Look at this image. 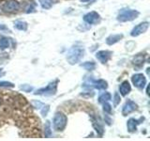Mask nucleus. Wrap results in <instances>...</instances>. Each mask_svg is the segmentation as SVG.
<instances>
[{"label":"nucleus","mask_w":150,"mask_h":141,"mask_svg":"<svg viewBox=\"0 0 150 141\" xmlns=\"http://www.w3.org/2000/svg\"><path fill=\"white\" fill-rule=\"evenodd\" d=\"M120 102V96L118 95V93H115V98H114V103H115V105H118V103Z\"/></svg>","instance_id":"obj_28"},{"label":"nucleus","mask_w":150,"mask_h":141,"mask_svg":"<svg viewBox=\"0 0 150 141\" xmlns=\"http://www.w3.org/2000/svg\"><path fill=\"white\" fill-rule=\"evenodd\" d=\"M16 127L23 137H41L40 120L26 99L17 94L14 100L0 108V136L1 131Z\"/></svg>","instance_id":"obj_1"},{"label":"nucleus","mask_w":150,"mask_h":141,"mask_svg":"<svg viewBox=\"0 0 150 141\" xmlns=\"http://www.w3.org/2000/svg\"><path fill=\"white\" fill-rule=\"evenodd\" d=\"M144 120V118H141L139 120H136V119H129L128 120V123H127V128H128V131L129 133H134L137 130V125L140 124L141 122Z\"/></svg>","instance_id":"obj_11"},{"label":"nucleus","mask_w":150,"mask_h":141,"mask_svg":"<svg viewBox=\"0 0 150 141\" xmlns=\"http://www.w3.org/2000/svg\"><path fill=\"white\" fill-rule=\"evenodd\" d=\"M68 118L66 115L62 113H56L54 118V128L55 131L60 132L65 129V127L67 126Z\"/></svg>","instance_id":"obj_4"},{"label":"nucleus","mask_w":150,"mask_h":141,"mask_svg":"<svg viewBox=\"0 0 150 141\" xmlns=\"http://www.w3.org/2000/svg\"><path fill=\"white\" fill-rule=\"evenodd\" d=\"M122 38H123V35L122 34H115V35H111L107 38V40H106V42H107V44H109V45H112V44H115L116 43L117 41H119Z\"/></svg>","instance_id":"obj_17"},{"label":"nucleus","mask_w":150,"mask_h":141,"mask_svg":"<svg viewBox=\"0 0 150 141\" xmlns=\"http://www.w3.org/2000/svg\"><path fill=\"white\" fill-rule=\"evenodd\" d=\"M82 67L83 69H86L87 70H93L94 69L96 68V64L93 62V61H86L82 64Z\"/></svg>","instance_id":"obj_21"},{"label":"nucleus","mask_w":150,"mask_h":141,"mask_svg":"<svg viewBox=\"0 0 150 141\" xmlns=\"http://www.w3.org/2000/svg\"><path fill=\"white\" fill-rule=\"evenodd\" d=\"M82 2H83V3H86V2H90V1H92V0H81Z\"/></svg>","instance_id":"obj_29"},{"label":"nucleus","mask_w":150,"mask_h":141,"mask_svg":"<svg viewBox=\"0 0 150 141\" xmlns=\"http://www.w3.org/2000/svg\"><path fill=\"white\" fill-rule=\"evenodd\" d=\"M21 89H23V90L25 92H30L33 88H32V87L28 86V85H23V86H21Z\"/></svg>","instance_id":"obj_27"},{"label":"nucleus","mask_w":150,"mask_h":141,"mask_svg":"<svg viewBox=\"0 0 150 141\" xmlns=\"http://www.w3.org/2000/svg\"><path fill=\"white\" fill-rule=\"evenodd\" d=\"M111 98H112L111 94L109 92H105L98 97V102H100V103H103L104 102H108L109 100H111Z\"/></svg>","instance_id":"obj_22"},{"label":"nucleus","mask_w":150,"mask_h":141,"mask_svg":"<svg viewBox=\"0 0 150 141\" xmlns=\"http://www.w3.org/2000/svg\"><path fill=\"white\" fill-rule=\"evenodd\" d=\"M137 109V105L131 100H128L123 105V108H122V115L123 116H127L132 113L133 111H135Z\"/></svg>","instance_id":"obj_9"},{"label":"nucleus","mask_w":150,"mask_h":141,"mask_svg":"<svg viewBox=\"0 0 150 141\" xmlns=\"http://www.w3.org/2000/svg\"><path fill=\"white\" fill-rule=\"evenodd\" d=\"M89 82V87H94L95 88H98V89H105L107 88L108 85H107V82L104 81V80H93V79H89L88 80Z\"/></svg>","instance_id":"obj_12"},{"label":"nucleus","mask_w":150,"mask_h":141,"mask_svg":"<svg viewBox=\"0 0 150 141\" xmlns=\"http://www.w3.org/2000/svg\"><path fill=\"white\" fill-rule=\"evenodd\" d=\"M14 85L11 82H6V81H1L0 82V88H13Z\"/></svg>","instance_id":"obj_26"},{"label":"nucleus","mask_w":150,"mask_h":141,"mask_svg":"<svg viewBox=\"0 0 150 141\" xmlns=\"http://www.w3.org/2000/svg\"><path fill=\"white\" fill-rule=\"evenodd\" d=\"M103 110H104L105 113H109V114L112 112V107H111V105L107 102L103 103Z\"/></svg>","instance_id":"obj_25"},{"label":"nucleus","mask_w":150,"mask_h":141,"mask_svg":"<svg viewBox=\"0 0 150 141\" xmlns=\"http://www.w3.org/2000/svg\"><path fill=\"white\" fill-rule=\"evenodd\" d=\"M130 85L128 81H124V82H122L121 85L119 86V91L121 93V95H123V96H126V95H128V94L130 92Z\"/></svg>","instance_id":"obj_15"},{"label":"nucleus","mask_w":150,"mask_h":141,"mask_svg":"<svg viewBox=\"0 0 150 141\" xmlns=\"http://www.w3.org/2000/svg\"><path fill=\"white\" fill-rule=\"evenodd\" d=\"M32 105H34V107H36L37 109L40 110V113L42 116H46L47 113L49 111V105H44L40 102H37V101H33Z\"/></svg>","instance_id":"obj_14"},{"label":"nucleus","mask_w":150,"mask_h":141,"mask_svg":"<svg viewBox=\"0 0 150 141\" xmlns=\"http://www.w3.org/2000/svg\"><path fill=\"white\" fill-rule=\"evenodd\" d=\"M148 26H149V23L148 22H144V23H141L139 24L138 26H136L132 30H131L130 35L132 37H137L141 34H143L145 31L148 29Z\"/></svg>","instance_id":"obj_8"},{"label":"nucleus","mask_w":150,"mask_h":141,"mask_svg":"<svg viewBox=\"0 0 150 141\" xmlns=\"http://www.w3.org/2000/svg\"><path fill=\"white\" fill-rule=\"evenodd\" d=\"M14 27L17 28L19 30H23V31H25L27 29V24L23 21H20L18 20L14 23Z\"/></svg>","instance_id":"obj_18"},{"label":"nucleus","mask_w":150,"mask_h":141,"mask_svg":"<svg viewBox=\"0 0 150 141\" xmlns=\"http://www.w3.org/2000/svg\"><path fill=\"white\" fill-rule=\"evenodd\" d=\"M111 56H112V52L107 51V50H103V51L98 52L96 54V58L100 60L101 63L104 64L111 58Z\"/></svg>","instance_id":"obj_13"},{"label":"nucleus","mask_w":150,"mask_h":141,"mask_svg":"<svg viewBox=\"0 0 150 141\" xmlns=\"http://www.w3.org/2000/svg\"><path fill=\"white\" fill-rule=\"evenodd\" d=\"M1 70H2V69H0V75H1V74H2V73H1Z\"/></svg>","instance_id":"obj_30"},{"label":"nucleus","mask_w":150,"mask_h":141,"mask_svg":"<svg viewBox=\"0 0 150 141\" xmlns=\"http://www.w3.org/2000/svg\"><path fill=\"white\" fill-rule=\"evenodd\" d=\"M144 62V58L142 55H138L137 56H135L133 59V64L137 67H142Z\"/></svg>","instance_id":"obj_19"},{"label":"nucleus","mask_w":150,"mask_h":141,"mask_svg":"<svg viewBox=\"0 0 150 141\" xmlns=\"http://www.w3.org/2000/svg\"><path fill=\"white\" fill-rule=\"evenodd\" d=\"M84 54V49L82 46H73L71 47L67 54V59L69 64H76L83 58Z\"/></svg>","instance_id":"obj_2"},{"label":"nucleus","mask_w":150,"mask_h":141,"mask_svg":"<svg viewBox=\"0 0 150 141\" xmlns=\"http://www.w3.org/2000/svg\"><path fill=\"white\" fill-rule=\"evenodd\" d=\"M131 80H132L134 86L140 89H143L145 87V85H146V79H145L144 75L142 73H137L132 75Z\"/></svg>","instance_id":"obj_7"},{"label":"nucleus","mask_w":150,"mask_h":141,"mask_svg":"<svg viewBox=\"0 0 150 141\" xmlns=\"http://www.w3.org/2000/svg\"><path fill=\"white\" fill-rule=\"evenodd\" d=\"M91 120H92V125H93V127L97 131V133L98 134V135L101 136L103 135V132H104V131H103V127L101 126L100 122L98 121L97 119H95L94 117H91Z\"/></svg>","instance_id":"obj_16"},{"label":"nucleus","mask_w":150,"mask_h":141,"mask_svg":"<svg viewBox=\"0 0 150 141\" xmlns=\"http://www.w3.org/2000/svg\"><path fill=\"white\" fill-rule=\"evenodd\" d=\"M1 9L5 12H8V13L16 12L20 9V4L16 0H7V1H5L1 5Z\"/></svg>","instance_id":"obj_6"},{"label":"nucleus","mask_w":150,"mask_h":141,"mask_svg":"<svg viewBox=\"0 0 150 141\" xmlns=\"http://www.w3.org/2000/svg\"><path fill=\"white\" fill-rule=\"evenodd\" d=\"M9 46V39L6 37H3L0 39V49L1 50H5L7 49Z\"/></svg>","instance_id":"obj_20"},{"label":"nucleus","mask_w":150,"mask_h":141,"mask_svg":"<svg viewBox=\"0 0 150 141\" xmlns=\"http://www.w3.org/2000/svg\"><path fill=\"white\" fill-rule=\"evenodd\" d=\"M57 83H58L57 80L52 82L46 88L39 89V90H37L34 94H36V95H43V96L54 95L55 92H56V88H57Z\"/></svg>","instance_id":"obj_5"},{"label":"nucleus","mask_w":150,"mask_h":141,"mask_svg":"<svg viewBox=\"0 0 150 141\" xmlns=\"http://www.w3.org/2000/svg\"><path fill=\"white\" fill-rule=\"evenodd\" d=\"M40 5L43 9H50L54 3V0H40Z\"/></svg>","instance_id":"obj_23"},{"label":"nucleus","mask_w":150,"mask_h":141,"mask_svg":"<svg viewBox=\"0 0 150 141\" xmlns=\"http://www.w3.org/2000/svg\"><path fill=\"white\" fill-rule=\"evenodd\" d=\"M83 20L87 24H89V25H94V24L98 23V20H100V14L96 11H90L84 15Z\"/></svg>","instance_id":"obj_10"},{"label":"nucleus","mask_w":150,"mask_h":141,"mask_svg":"<svg viewBox=\"0 0 150 141\" xmlns=\"http://www.w3.org/2000/svg\"><path fill=\"white\" fill-rule=\"evenodd\" d=\"M139 16V12L135 9H122L117 16V20L119 22H129L132 21Z\"/></svg>","instance_id":"obj_3"},{"label":"nucleus","mask_w":150,"mask_h":141,"mask_svg":"<svg viewBox=\"0 0 150 141\" xmlns=\"http://www.w3.org/2000/svg\"><path fill=\"white\" fill-rule=\"evenodd\" d=\"M52 135V131H51V123L50 121H46L45 124V137H51Z\"/></svg>","instance_id":"obj_24"}]
</instances>
